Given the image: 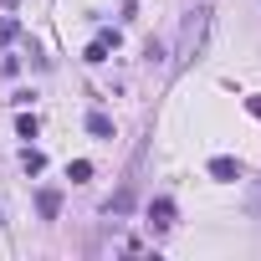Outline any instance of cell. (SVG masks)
I'll return each mask as SVG.
<instances>
[{"label":"cell","instance_id":"obj_1","mask_svg":"<svg viewBox=\"0 0 261 261\" xmlns=\"http://www.w3.org/2000/svg\"><path fill=\"white\" fill-rule=\"evenodd\" d=\"M205 21H210V11H205V6L185 16V36H179V67H190V62H195V51H200V41H205Z\"/></svg>","mask_w":261,"mask_h":261},{"label":"cell","instance_id":"obj_2","mask_svg":"<svg viewBox=\"0 0 261 261\" xmlns=\"http://www.w3.org/2000/svg\"><path fill=\"white\" fill-rule=\"evenodd\" d=\"M210 179H220V185H230V179H241V164H236L230 154H220V159H210Z\"/></svg>","mask_w":261,"mask_h":261},{"label":"cell","instance_id":"obj_3","mask_svg":"<svg viewBox=\"0 0 261 261\" xmlns=\"http://www.w3.org/2000/svg\"><path fill=\"white\" fill-rule=\"evenodd\" d=\"M149 225H154V230H169V225H174V200H154V205H149Z\"/></svg>","mask_w":261,"mask_h":261},{"label":"cell","instance_id":"obj_4","mask_svg":"<svg viewBox=\"0 0 261 261\" xmlns=\"http://www.w3.org/2000/svg\"><path fill=\"white\" fill-rule=\"evenodd\" d=\"M36 210H41V220H57V210H62V190H41V195H36Z\"/></svg>","mask_w":261,"mask_h":261},{"label":"cell","instance_id":"obj_5","mask_svg":"<svg viewBox=\"0 0 261 261\" xmlns=\"http://www.w3.org/2000/svg\"><path fill=\"white\" fill-rule=\"evenodd\" d=\"M87 134L92 139H113V118L108 113H87Z\"/></svg>","mask_w":261,"mask_h":261},{"label":"cell","instance_id":"obj_6","mask_svg":"<svg viewBox=\"0 0 261 261\" xmlns=\"http://www.w3.org/2000/svg\"><path fill=\"white\" fill-rule=\"evenodd\" d=\"M67 179H72V185H87V179H92V164H87V159H72V164H67Z\"/></svg>","mask_w":261,"mask_h":261},{"label":"cell","instance_id":"obj_7","mask_svg":"<svg viewBox=\"0 0 261 261\" xmlns=\"http://www.w3.org/2000/svg\"><path fill=\"white\" fill-rule=\"evenodd\" d=\"M108 51H113V46H108V41L97 36V41H92V46L82 51V62H92V67H97V62H108Z\"/></svg>","mask_w":261,"mask_h":261},{"label":"cell","instance_id":"obj_8","mask_svg":"<svg viewBox=\"0 0 261 261\" xmlns=\"http://www.w3.org/2000/svg\"><path fill=\"white\" fill-rule=\"evenodd\" d=\"M128 205H134V190H118V195H113V200H108V215H123V210H128Z\"/></svg>","mask_w":261,"mask_h":261},{"label":"cell","instance_id":"obj_9","mask_svg":"<svg viewBox=\"0 0 261 261\" xmlns=\"http://www.w3.org/2000/svg\"><path fill=\"white\" fill-rule=\"evenodd\" d=\"M21 164H26V174H41V169H46V159H41V149H26V154H21Z\"/></svg>","mask_w":261,"mask_h":261},{"label":"cell","instance_id":"obj_10","mask_svg":"<svg viewBox=\"0 0 261 261\" xmlns=\"http://www.w3.org/2000/svg\"><path fill=\"white\" fill-rule=\"evenodd\" d=\"M21 36V21H0V46H11Z\"/></svg>","mask_w":261,"mask_h":261},{"label":"cell","instance_id":"obj_11","mask_svg":"<svg viewBox=\"0 0 261 261\" xmlns=\"http://www.w3.org/2000/svg\"><path fill=\"white\" fill-rule=\"evenodd\" d=\"M246 215H261V179H256L251 195H246Z\"/></svg>","mask_w":261,"mask_h":261},{"label":"cell","instance_id":"obj_12","mask_svg":"<svg viewBox=\"0 0 261 261\" xmlns=\"http://www.w3.org/2000/svg\"><path fill=\"white\" fill-rule=\"evenodd\" d=\"M16 134H21V139H36V118L21 113V118H16Z\"/></svg>","mask_w":261,"mask_h":261},{"label":"cell","instance_id":"obj_13","mask_svg":"<svg viewBox=\"0 0 261 261\" xmlns=\"http://www.w3.org/2000/svg\"><path fill=\"white\" fill-rule=\"evenodd\" d=\"M246 108H251V118H261V97H246Z\"/></svg>","mask_w":261,"mask_h":261}]
</instances>
